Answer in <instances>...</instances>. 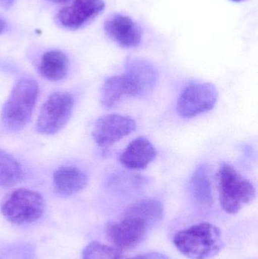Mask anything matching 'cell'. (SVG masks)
<instances>
[{
	"instance_id": "cell-1",
	"label": "cell",
	"mask_w": 258,
	"mask_h": 259,
	"mask_svg": "<svg viewBox=\"0 0 258 259\" xmlns=\"http://www.w3.org/2000/svg\"><path fill=\"white\" fill-rule=\"evenodd\" d=\"M154 87V82L146 70L127 64L124 74L112 76L105 81L101 91V103L106 109H112L124 99L145 95Z\"/></svg>"
},
{
	"instance_id": "cell-2",
	"label": "cell",
	"mask_w": 258,
	"mask_h": 259,
	"mask_svg": "<svg viewBox=\"0 0 258 259\" xmlns=\"http://www.w3.org/2000/svg\"><path fill=\"white\" fill-rule=\"evenodd\" d=\"M174 244L179 252L190 259H210L222 246L219 228L210 223H201L175 234Z\"/></svg>"
},
{
	"instance_id": "cell-3",
	"label": "cell",
	"mask_w": 258,
	"mask_h": 259,
	"mask_svg": "<svg viewBox=\"0 0 258 259\" xmlns=\"http://www.w3.org/2000/svg\"><path fill=\"white\" fill-rule=\"evenodd\" d=\"M38 95L39 86L33 79H21L15 84L3 108L2 119L6 129L18 131L27 125Z\"/></svg>"
},
{
	"instance_id": "cell-4",
	"label": "cell",
	"mask_w": 258,
	"mask_h": 259,
	"mask_svg": "<svg viewBox=\"0 0 258 259\" xmlns=\"http://www.w3.org/2000/svg\"><path fill=\"white\" fill-rule=\"evenodd\" d=\"M219 202L229 214H236L255 197V188L233 166L223 164L217 175Z\"/></svg>"
},
{
	"instance_id": "cell-5",
	"label": "cell",
	"mask_w": 258,
	"mask_h": 259,
	"mask_svg": "<svg viewBox=\"0 0 258 259\" xmlns=\"http://www.w3.org/2000/svg\"><path fill=\"white\" fill-rule=\"evenodd\" d=\"M1 209L4 217L11 223L27 225L40 219L45 209V202L38 192L20 188L8 196Z\"/></svg>"
},
{
	"instance_id": "cell-6",
	"label": "cell",
	"mask_w": 258,
	"mask_h": 259,
	"mask_svg": "<svg viewBox=\"0 0 258 259\" xmlns=\"http://www.w3.org/2000/svg\"><path fill=\"white\" fill-rule=\"evenodd\" d=\"M152 225L137 214L126 210L121 222L108 226L106 235L117 248L132 249L145 240Z\"/></svg>"
},
{
	"instance_id": "cell-7",
	"label": "cell",
	"mask_w": 258,
	"mask_h": 259,
	"mask_svg": "<svg viewBox=\"0 0 258 259\" xmlns=\"http://www.w3.org/2000/svg\"><path fill=\"white\" fill-rule=\"evenodd\" d=\"M74 109V99L68 93L51 94L41 108L36 121L38 132L53 135L68 122Z\"/></svg>"
},
{
	"instance_id": "cell-8",
	"label": "cell",
	"mask_w": 258,
	"mask_h": 259,
	"mask_svg": "<svg viewBox=\"0 0 258 259\" xmlns=\"http://www.w3.org/2000/svg\"><path fill=\"white\" fill-rule=\"evenodd\" d=\"M218 91L211 83H192L182 91L177 103V112L191 118L212 110L218 99Z\"/></svg>"
},
{
	"instance_id": "cell-9",
	"label": "cell",
	"mask_w": 258,
	"mask_h": 259,
	"mask_svg": "<svg viewBox=\"0 0 258 259\" xmlns=\"http://www.w3.org/2000/svg\"><path fill=\"white\" fill-rule=\"evenodd\" d=\"M136 128V123L133 118L110 114L97 120L92 136L100 148L106 149L132 134Z\"/></svg>"
},
{
	"instance_id": "cell-10",
	"label": "cell",
	"mask_w": 258,
	"mask_h": 259,
	"mask_svg": "<svg viewBox=\"0 0 258 259\" xmlns=\"http://www.w3.org/2000/svg\"><path fill=\"white\" fill-rule=\"evenodd\" d=\"M105 7L103 0H73L59 11L58 18L64 27L76 30L95 19Z\"/></svg>"
},
{
	"instance_id": "cell-11",
	"label": "cell",
	"mask_w": 258,
	"mask_h": 259,
	"mask_svg": "<svg viewBox=\"0 0 258 259\" xmlns=\"http://www.w3.org/2000/svg\"><path fill=\"white\" fill-rule=\"evenodd\" d=\"M108 36L120 47L133 48L142 40L141 27L129 17L115 14L109 17L104 24Z\"/></svg>"
},
{
	"instance_id": "cell-12",
	"label": "cell",
	"mask_w": 258,
	"mask_h": 259,
	"mask_svg": "<svg viewBox=\"0 0 258 259\" xmlns=\"http://www.w3.org/2000/svg\"><path fill=\"white\" fill-rule=\"evenodd\" d=\"M157 150L149 140L142 137L135 139L120 156L121 164L131 170L145 168L157 156Z\"/></svg>"
},
{
	"instance_id": "cell-13",
	"label": "cell",
	"mask_w": 258,
	"mask_h": 259,
	"mask_svg": "<svg viewBox=\"0 0 258 259\" xmlns=\"http://www.w3.org/2000/svg\"><path fill=\"white\" fill-rule=\"evenodd\" d=\"M86 174L73 166L59 167L53 175V185L56 193L69 196L81 191L87 184Z\"/></svg>"
},
{
	"instance_id": "cell-14",
	"label": "cell",
	"mask_w": 258,
	"mask_h": 259,
	"mask_svg": "<svg viewBox=\"0 0 258 259\" xmlns=\"http://www.w3.org/2000/svg\"><path fill=\"white\" fill-rule=\"evenodd\" d=\"M68 68L69 61L66 55L59 50H51L42 55L39 71L47 80L57 81L66 76Z\"/></svg>"
},
{
	"instance_id": "cell-15",
	"label": "cell",
	"mask_w": 258,
	"mask_h": 259,
	"mask_svg": "<svg viewBox=\"0 0 258 259\" xmlns=\"http://www.w3.org/2000/svg\"><path fill=\"white\" fill-rule=\"evenodd\" d=\"M190 191L194 200L202 206H210L213 203L209 174L204 166H199L190 180Z\"/></svg>"
},
{
	"instance_id": "cell-16",
	"label": "cell",
	"mask_w": 258,
	"mask_h": 259,
	"mask_svg": "<svg viewBox=\"0 0 258 259\" xmlns=\"http://www.w3.org/2000/svg\"><path fill=\"white\" fill-rule=\"evenodd\" d=\"M21 164L10 154L0 149V187H10L24 179Z\"/></svg>"
},
{
	"instance_id": "cell-17",
	"label": "cell",
	"mask_w": 258,
	"mask_h": 259,
	"mask_svg": "<svg viewBox=\"0 0 258 259\" xmlns=\"http://www.w3.org/2000/svg\"><path fill=\"white\" fill-rule=\"evenodd\" d=\"M83 259H124L121 249L92 242L84 248L82 254Z\"/></svg>"
},
{
	"instance_id": "cell-18",
	"label": "cell",
	"mask_w": 258,
	"mask_h": 259,
	"mask_svg": "<svg viewBox=\"0 0 258 259\" xmlns=\"http://www.w3.org/2000/svg\"><path fill=\"white\" fill-rule=\"evenodd\" d=\"M129 259H170L164 254L159 252H149V253L142 254Z\"/></svg>"
},
{
	"instance_id": "cell-19",
	"label": "cell",
	"mask_w": 258,
	"mask_h": 259,
	"mask_svg": "<svg viewBox=\"0 0 258 259\" xmlns=\"http://www.w3.org/2000/svg\"><path fill=\"white\" fill-rule=\"evenodd\" d=\"M15 0H0V6L4 8H9L13 5Z\"/></svg>"
},
{
	"instance_id": "cell-20",
	"label": "cell",
	"mask_w": 258,
	"mask_h": 259,
	"mask_svg": "<svg viewBox=\"0 0 258 259\" xmlns=\"http://www.w3.org/2000/svg\"><path fill=\"white\" fill-rule=\"evenodd\" d=\"M6 22H5L3 19L0 18V33H2L3 31H4L5 29H6Z\"/></svg>"
},
{
	"instance_id": "cell-21",
	"label": "cell",
	"mask_w": 258,
	"mask_h": 259,
	"mask_svg": "<svg viewBox=\"0 0 258 259\" xmlns=\"http://www.w3.org/2000/svg\"><path fill=\"white\" fill-rule=\"evenodd\" d=\"M48 1L51 2V3H58V4H64V3H68L71 0H48Z\"/></svg>"
},
{
	"instance_id": "cell-22",
	"label": "cell",
	"mask_w": 258,
	"mask_h": 259,
	"mask_svg": "<svg viewBox=\"0 0 258 259\" xmlns=\"http://www.w3.org/2000/svg\"><path fill=\"white\" fill-rule=\"evenodd\" d=\"M233 2H236V3H239V2H242V0H231Z\"/></svg>"
}]
</instances>
